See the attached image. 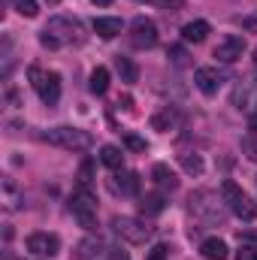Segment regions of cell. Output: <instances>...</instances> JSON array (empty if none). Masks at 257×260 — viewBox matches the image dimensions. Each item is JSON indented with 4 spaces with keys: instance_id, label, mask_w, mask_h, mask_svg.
<instances>
[{
    "instance_id": "6da1fadb",
    "label": "cell",
    "mask_w": 257,
    "mask_h": 260,
    "mask_svg": "<svg viewBox=\"0 0 257 260\" xmlns=\"http://www.w3.org/2000/svg\"><path fill=\"white\" fill-rule=\"evenodd\" d=\"M82 40V24L70 15H55L49 18V24L43 27L40 34V43L46 49H61V46H70V43H79Z\"/></svg>"
},
{
    "instance_id": "7a4b0ae2",
    "label": "cell",
    "mask_w": 257,
    "mask_h": 260,
    "mask_svg": "<svg viewBox=\"0 0 257 260\" xmlns=\"http://www.w3.org/2000/svg\"><path fill=\"white\" fill-rule=\"evenodd\" d=\"M43 139L49 145L64 148V151H88V148H94V136L79 127H52L43 133Z\"/></svg>"
},
{
    "instance_id": "3957f363",
    "label": "cell",
    "mask_w": 257,
    "mask_h": 260,
    "mask_svg": "<svg viewBox=\"0 0 257 260\" xmlns=\"http://www.w3.org/2000/svg\"><path fill=\"white\" fill-rule=\"evenodd\" d=\"M221 197H224V203L230 206V212H233L236 218H242V221H254L257 218V203L245 194L236 182H224V185H221Z\"/></svg>"
},
{
    "instance_id": "277c9868",
    "label": "cell",
    "mask_w": 257,
    "mask_h": 260,
    "mask_svg": "<svg viewBox=\"0 0 257 260\" xmlns=\"http://www.w3.org/2000/svg\"><path fill=\"white\" fill-rule=\"evenodd\" d=\"M70 212L76 215L79 227H85V230H97V200L91 197V191L79 188L76 194L70 197Z\"/></svg>"
},
{
    "instance_id": "5b68a950",
    "label": "cell",
    "mask_w": 257,
    "mask_h": 260,
    "mask_svg": "<svg viewBox=\"0 0 257 260\" xmlns=\"http://www.w3.org/2000/svg\"><path fill=\"white\" fill-rule=\"evenodd\" d=\"M30 82L46 106H55L61 100V76L58 73H43L40 67H30Z\"/></svg>"
},
{
    "instance_id": "8992f818",
    "label": "cell",
    "mask_w": 257,
    "mask_h": 260,
    "mask_svg": "<svg viewBox=\"0 0 257 260\" xmlns=\"http://www.w3.org/2000/svg\"><path fill=\"white\" fill-rule=\"evenodd\" d=\"M191 212L197 218H203L206 224H224V209H221L218 197L212 194V191L191 194Z\"/></svg>"
},
{
    "instance_id": "52a82bcc",
    "label": "cell",
    "mask_w": 257,
    "mask_h": 260,
    "mask_svg": "<svg viewBox=\"0 0 257 260\" xmlns=\"http://www.w3.org/2000/svg\"><path fill=\"white\" fill-rule=\"evenodd\" d=\"M230 103H233L236 112H242L248 118L257 115V82L254 79H239L233 94H230Z\"/></svg>"
},
{
    "instance_id": "ba28073f",
    "label": "cell",
    "mask_w": 257,
    "mask_h": 260,
    "mask_svg": "<svg viewBox=\"0 0 257 260\" xmlns=\"http://www.w3.org/2000/svg\"><path fill=\"white\" fill-rule=\"evenodd\" d=\"M112 230H115L121 239L133 242V245H142V242L151 236V227H145L142 221L127 218V215H115V218H112Z\"/></svg>"
},
{
    "instance_id": "9c48e42d",
    "label": "cell",
    "mask_w": 257,
    "mask_h": 260,
    "mask_svg": "<svg viewBox=\"0 0 257 260\" xmlns=\"http://www.w3.org/2000/svg\"><path fill=\"white\" fill-rule=\"evenodd\" d=\"M130 43L136 49H151L157 43V24L151 18H142V15L133 18V24H130Z\"/></svg>"
},
{
    "instance_id": "30bf717a",
    "label": "cell",
    "mask_w": 257,
    "mask_h": 260,
    "mask_svg": "<svg viewBox=\"0 0 257 260\" xmlns=\"http://www.w3.org/2000/svg\"><path fill=\"white\" fill-rule=\"evenodd\" d=\"M27 251L37 257H55L61 251V239L55 233H30L27 236Z\"/></svg>"
},
{
    "instance_id": "8fae6325",
    "label": "cell",
    "mask_w": 257,
    "mask_h": 260,
    "mask_svg": "<svg viewBox=\"0 0 257 260\" xmlns=\"http://www.w3.org/2000/svg\"><path fill=\"white\" fill-rule=\"evenodd\" d=\"M242 55H245V40H242V37H236V34L224 37V40L215 46V58H218L221 64H236Z\"/></svg>"
},
{
    "instance_id": "7c38bea8",
    "label": "cell",
    "mask_w": 257,
    "mask_h": 260,
    "mask_svg": "<svg viewBox=\"0 0 257 260\" xmlns=\"http://www.w3.org/2000/svg\"><path fill=\"white\" fill-rule=\"evenodd\" d=\"M221 82H224V76L218 73V67H200L197 73H194V85L206 94V97H212V94H218V88H221Z\"/></svg>"
},
{
    "instance_id": "4fadbf2b",
    "label": "cell",
    "mask_w": 257,
    "mask_h": 260,
    "mask_svg": "<svg viewBox=\"0 0 257 260\" xmlns=\"http://www.w3.org/2000/svg\"><path fill=\"white\" fill-rule=\"evenodd\" d=\"M139 173H118V176H112L109 179V188H112V194H121V197H136L139 194Z\"/></svg>"
},
{
    "instance_id": "5bb4252c",
    "label": "cell",
    "mask_w": 257,
    "mask_h": 260,
    "mask_svg": "<svg viewBox=\"0 0 257 260\" xmlns=\"http://www.w3.org/2000/svg\"><path fill=\"white\" fill-rule=\"evenodd\" d=\"M151 179H154V185H157V191H160V194H173V191L179 188V179H176V173H173L167 164H154Z\"/></svg>"
},
{
    "instance_id": "9a60e30c",
    "label": "cell",
    "mask_w": 257,
    "mask_h": 260,
    "mask_svg": "<svg viewBox=\"0 0 257 260\" xmlns=\"http://www.w3.org/2000/svg\"><path fill=\"white\" fill-rule=\"evenodd\" d=\"M176 124H179V112H176L173 106H164V109H157V112L151 115V130L167 133V130H173Z\"/></svg>"
},
{
    "instance_id": "2e32d148",
    "label": "cell",
    "mask_w": 257,
    "mask_h": 260,
    "mask_svg": "<svg viewBox=\"0 0 257 260\" xmlns=\"http://www.w3.org/2000/svg\"><path fill=\"white\" fill-rule=\"evenodd\" d=\"M200 254L206 260H227V242L218 239V236H209V239H203Z\"/></svg>"
},
{
    "instance_id": "e0dca14e",
    "label": "cell",
    "mask_w": 257,
    "mask_h": 260,
    "mask_svg": "<svg viewBox=\"0 0 257 260\" xmlns=\"http://www.w3.org/2000/svg\"><path fill=\"white\" fill-rule=\"evenodd\" d=\"M97 254H106V242L100 236H91V239H82L79 248H76V257L88 260V257H97Z\"/></svg>"
},
{
    "instance_id": "ac0fdd59",
    "label": "cell",
    "mask_w": 257,
    "mask_h": 260,
    "mask_svg": "<svg viewBox=\"0 0 257 260\" xmlns=\"http://www.w3.org/2000/svg\"><path fill=\"white\" fill-rule=\"evenodd\" d=\"M182 37H185V43H194V46L203 43V40L209 37V21H200V18H197V21H188V24L182 27Z\"/></svg>"
},
{
    "instance_id": "d6986e66",
    "label": "cell",
    "mask_w": 257,
    "mask_h": 260,
    "mask_svg": "<svg viewBox=\"0 0 257 260\" xmlns=\"http://www.w3.org/2000/svg\"><path fill=\"white\" fill-rule=\"evenodd\" d=\"M94 34L103 40H112L121 34V18H94Z\"/></svg>"
},
{
    "instance_id": "ffe728a7",
    "label": "cell",
    "mask_w": 257,
    "mask_h": 260,
    "mask_svg": "<svg viewBox=\"0 0 257 260\" xmlns=\"http://www.w3.org/2000/svg\"><path fill=\"white\" fill-rule=\"evenodd\" d=\"M100 164L109 167V170H121V164H124V151H121L118 145H103V148H100Z\"/></svg>"
},
{
    "instance_id": "44dd1931",
    "label": "cell",
    "mask_w": 257,
    "mask_h": 260,
    "mask_svg": "<svg viewBox=\"0 0 257 260\" xmlns=\"http://www.w3.org/2000/svg\"><path fill=\"white\" fill-rule=\"evenodd\" d=\"M139 209H142V215H160V212L167 209V200H164L160 191H157V194H145L139 200Z\"/></svg>"
},
{
    "instance_id": "7402d4cb",
    "label": "cell",
    "mask_w": 257,
    "mask_h": 260,
    "mask_svg": "<svg viewBox=\"0 0 257 260\" xmlns=\"http://www.w3.org/2000/svg\"><path fill=\"white\" fill-rule=\"evenodd\" d=\"M88 88H91V94H106V88H109V70L106 67H97L94 73H91V82H88Z\"/></svg>"
},
{
    "instance_id": "603a6c76",
    "label": "cell",
    "mask_w": 257,
    "mask_h": 260,
    "mask_svg": "<svg viewBox=\"0 0 257 260\" xmlns=\"http://www.w3.org/2000/svg\"><path fill=\"white\" fill-rule=\"evenodd\" d=\"M76 185H79V188H85V191L94 185V160H82V164H79V173H76Z\"/></svg>"
},
{
    "instance_id": "cb8c5ba5",
    "label": "cell",
    "mask_w": 257,
    "mask_h": 260,
    "mask_svg": "<svg viewBox=\"0 0 257 260\" xmlns=\"http://www.w3.org/2000/svg\"><path fill=\"white\" fill-rule=\"evenodd\" d=\"M115 70H118V76H121V82H136V76H139V70L136 64L130 61V58H115Z\"/></svg>"
},
{
    "instance_id": "d4e9b609",
    "label": "cell",
    "mask_w": 257,
    "mask_h": 260,
    "mask_svg": "<svg viewBox=\"0 0 257 260\" xmlns=\"http://www.w3.org/2000/svg\"><path fill=\"white\" fill-rule=\"evenodd\" d=\"M179 160H182V170H185V173H191V176H200V173H203V157H200V154L185 151V154H179Z\"/></svg>"
},
{
    "instance_id": "484cf974",
    "label": "cell",
    "mask_w": 257,
    "mask_h": 260,
    "mask_svg": "<svg viewBox=\"0 0 257 260\" xmlns=\"http://www.w3.org/2000/svg\"><path fill=\"white\" fill-rule=\"evenodd\" d=\"M12 9H15L18 15H24V18H34V15L40 12L37 0H12Z\"/></svg>"
},
{
    "instance_id": "4316f807",
    "label": "cell",
    "mask_w": 257,
    "mask_h": 260,
    "mask_svg": "<svg viewBox=\"0 0 257 260\" xmlns=\"http://www.w3.org/2000/svg\"><path fill=\"white\" fill-rule=\"evenodd\" d=\"M170 61L176 67H188V52H185V46H170Z\"/></svg>"
},
{
    "instance_id": "83f0119b",
    "label": "cell",
    "mask_w": 257,
    "mask_h": 260,
    "mask_svg": "<svg viewBox=\"0 0 257 260\" xmlns=\"http://www.w3.org/2000/svg\"><path fill=\"white\" fill-rule=\"evenodd\" d=\"M242 154H245L248 160H257V133H251V136L242 139Z\"/></svg>"
},
{
    "instance_id": "f1b7e54d",
    "label": "cell",
    "mask_w": 257,
    "mask_h": 260,
    "mask_svg": "<svg viewBox=\"0 0 257 260\" xmlns=\"http://www.w3.org/2000/svg\"><path fill=\"white\" fill-rule=\"evenodd\" d=\"M124 145H127L130 151H145L148 145H145V139L142 136H136V133H124Z\"/></svg>"
},
{
    "instance_id": "f546056e",
    "label": "cell",
    "mask_w": 257,
    "mask_h": 260,
    "mask_svg": "<svg viewBox=\"0 0 257 260\" xmlns=\"http://www.w3.org/2000/svg\"><path fill=\"white\" fill-rule=\"evenodd\" d=\"M139 3H151V6H160L167 12H179L182 9V0H139Z\"/></svg>"
},
{
    "instance_id": "4dcf8cb0",
    "label": "cell",
    "mask_w": 257,
    "mask_h": 260,
    "mask_svg": "<svg viewBox=\"0 0 257 260\" xmlns=\"http://www.w3.org/2000/svg\"><path fill=\"white\" fill-rule=\"evenodd\" d=\"M167 257H170V248H167V245H154V248L145 254V260H167Z\"/></svg>"
},
{
    "instance_id": "1f68e13d",
    "label": "cell",
    "mask_w": 257,
    "mask_h": 260,
    "mask_svg": "<svg viewBox=\"0 0 257 260\" xmlns=\"http://www.w3.org/2000/svg\"><path fill=\"white\" fill-rule=\"evenodd\" d=\"M236 260H257V248H254V245H239Z\"/></svg>"
},
{
    "instance_id": "d6a6232c",
    "label": "cell",
    "mask_w": 257,
    "mask_h": 260,
    "mask_svg": "<svg viewBox=\"0 0 257 260\" xmlns=\"http://www.w3.org/2000/svg\"><path fill=\"white\" fill-rule=\"evenodd\" d=\"M106 257L109 260H130L127 251H121V248H115V245H106Z\"/></svg>"
},
{
    "instance_id": "836d02e7",
    "label": "cell",
    "mask_w": 257,
    "mask_h": 260,
    "mask_svg": "<svg viewBox=\"0 0 257 260\" xmlns=\"http://www.w3.org/2000/svg\"><path fill=\"white\" fill-rule=\"evenodd\" d=\"M239 242H242V245H254V248H257V233H254V230L239 233Z\"/></svg>"
},
{
    "instance_id": "e575fe53",
    "label": "cell",
    "mask_w": 257,
    "mask_h": 260,
    "mask_svg": "<svg viewBox=\"0 0 257 260\" xmlns=\"http://www.w3.org/2000/svg\"><path fill=\"white\" fill-rule=\"evenodd\" d=\"M242 27H245L248 34H257V15H248V18H242Z\"/></svg>"
},
{
    "instance_id": "d590c367",
    "label": "cell",
    "mask_w": 257,
    "mask_h": 260,
    "mask_svg": "<svg viewBox=\"0 0 257 260\" xmlns=\"http://www.w3.org/2000/svg\"><path fill=\"white\" fill-rule=\"evenodd\" d=\"M118 106H124V109H133V100H130V97H121V100H118Z\"/></svg>"
},
{
    "instance_id": "8d00e7d4",
    "label": "cell",
    "mask_w": 257,
    "mask_h": 260,
    "mask_svg": "<svg viewBox=\"0 0 257 260\" xmlns=\"http://www.w3.org/2000/svg\"><path fill=\"white\" fill-rule=\"evenodd\" d=\"M91 3H97V6H109L112 0H91Z\"/></svg>"
},
{
    "instance_id": "74e56055",
    "label": "cell",
    "mask_w": 257,
    "mask_h": 260,
    "mask_svg": "<svg viewBox=\"0 0 257 260\" xmlns=\"http://www.w3.org/2000/svg\"><path fill=\"white\" fill-rule=\"evenodd\" d=\"M251 130H257V115H251Z\"/></svg>"
},
{
    "instance_id": "f35d334b",
    "label": "cell",
    "mask_w": 257,
    "mask_h": 260,
    "mask_svg": "<svg viewBox=\"0 0 257 260\" xmlns=\"http://www.w3.org/2000/svg\"><path fill=\"white\" fill-rule=\"evenodd\" d=\"M254 67H257V52H254Z\"/></svg>"
},
{
    "instance_id": "ab89813d",
    "label": "cell",
    "mask_w": 257,
    "mask_h": 260,
    "mask_svg": "<svg viewBox=\"0 0 257 260\" xmlns=\"http://www.w3.org/2000/svg\"><path fill=\"white\" fill-rule=\"evenodd\" d=\"M52 3H58V0H52Z\"/></svg>"
}]
</instances>
